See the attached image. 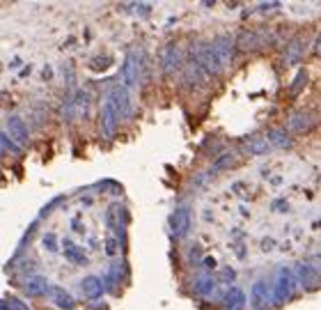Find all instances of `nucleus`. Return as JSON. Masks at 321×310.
<instances>
[{
  "mask_svg": "<svg viewBox=\"0 0 321 310\" xmlns=\"http://www.w3.org/2000/svg\"><path fill=\"white\" fill-rule=\"evenodd\" d=\"M234 51H237V37L220 35L214 42H197L193 46V62L202 67L209 76H218L232 65Z\"/></svg>",
  "mask_w": 321,
  "mask_h": 310,
  "instance_id": "1",
  "label": "nucleus"
},
{
  "mask_svg": "<svg viewBox=\"0 0 321 310\" xmlns=\"http://www.w3.org/2000/svg\"><path fill=\"white\" fill-rule=\"evenodd\" d=\"M119 117H122V110H119L115 97L108 92L103 103H101V113H99V129H101V136L106 138V140L115 138L117 126H119Z\"/></svg>",
  "mask_w": 321,
  "mask_h": 310,
  "instance_id": "2",
  "label": "nucleus"
},
{
  "mask_svg": "<svg viewBox=\"0 0 321 310\" xmlns=\"http://www.w3.org/2000/svg\"><path fill=\"white\" fill-rule=\"evenodd\" d=\"M319 124H321L319 113L305 110V108H301V110H296V113H292L287 117V131L289 133H310L315 131Z\"/></svg>",
  "mask_w": 321,
  "mask_h": 310,
  "instance_id": "3",
  "label": "nucleus"
},
{
  "mask_svg": "<svg viewBox=\"0 0 321 310\" xmlns=\"http://www.w3.org/2000/svg\"><path fill=\"white\" fill-rule=\"evenodd\" d=\"M159 65H160V72L167 74V76H172L181 69L184 65V53H181V48H179L177 42H167L165 46L160 48L159 53Z\"/></svg>",
  "mask_w": 321,
  "mask_h": 310,
  "instance_id": "4",
  "label": "nucleus"
},
{
  "mask_svg": "<svg viewBox=\"0 0 321 310\" xmlns=\"http://www.w3.org/2000/svg\"><path fill=\"white\" fill-rule=\"evenodd\" d=\"M119 76H122V83L126 88H136L140 83V76H143V55L138 51L126 53L124 62H122V69H119Z\"/></svg>",
  "mask_w": 321,
  "mask_h": 310,
  "instance_id": "5",
  "label": "nucleus"
},
{
  "mask_svg": "<svg viewBox=\"0 0 321 310\" xmlns=\"http://www.w3.org/2000/svg\"><path fill=\"white\" fill-rule=\"evenodd\" d=\"M294 269L289 267H280L278 274L273 278V297H275V306H282L287 299L292 297V290H294Z\"/></svg>",
  "mask_w": 321,
  "mask_h": 310,
  "instance_id": "6",
  "label": "nucleus"
},
{
  "mask_svg": "<svg viewBox=\"0 0 321 310\" xmlns=\"http://www.w3.org/2000/svg\"><path fill=\"white\" fill-rule=\"evenodd\" d=\"M190 225H193V209L190 205H179L170 216V230L177 239H184L190 232Z\"/></svg>",
  "mask_w": 321,
  "mask_h": 310,
  "instance_id": "7",
  "label": "nucleus"
},
{
  "mask_svg": "<svg viewBox=\"0 0 321 310\" xmlns=\"http://www.w3.org/2000/svg\"><path fill=\"white\" fill-rule=\"evenodd\" d=\"M262 37H268L266 30H243L237 37V46L241 51H257L266 44V39H262Z\"/></svg>",
  "mask_w": 321,
  "mask_h": 310,
  "instance_id": "8",
  "label": "nucleus"
},
{
  "mask_svg": "<svg viewBox=\"0 0 321 310\" xmlns=\"http://www.w3.org/2000/svg\"><path fill=\"white\" fill-rule=\"evenodd\" d=\"M250 306L255 310H268L273 306V299L268 294V283L266 281H257L250 290Z\"/></svg>",
  "mask_w": 321,
  "mask_h": 310,
  "instance_id": "9",
  "label": "nucleus"
},
{
  "mask_svg": "<svg viewBox=\"0 0 321 310\" xmlns=\"http://www.w3.org/2000/svg\"><path fill=\"white\" fill-rule=\"evenodd\" d=\"M271 147H273V145L268 143V138L262 136V133H252V136H245L243 140H241V149L250 156L266 154V152H271Z\"/></svg>",
  "mask_w": 321,
  "mask_h": 310,
  "instance_id": "10",
  "label": "nucleus"
},
{
  "mask_svg": "<svg viewBox=\"0 0 321 310\" xmlns=\"http://www.w3.org/2000/svg\"><path fill=\"white\" fill-rule=\"evenodd\" d=\"M294 276H296L298 285L303 287V290H317V287H319L321 276H317L315 271L310 269L308 262H298L296 267H294Z\"/></svg>",
  "mask_w": 321,
  "mask_h": 310,
  "instance_id": "11",
  "label": "nucleus"
},
{
  "mask_svg": "<svg viewBox=\"0 0 321 310\" xmlns=\"http://www.w3.org/2000/svg\"><path fill=\"white\" fill-rule=\"evenodd\" d=\"M78 290H80V294H83L85 299L94 301V299H101L103 290H106V283H103L99 276H85L83 281L78 283Z\"/></svg>",
  "mask_w": 321,
  "mask_h": 310,
  "instance_id": "12",
  "label": "nucleus"
},
{
  "mask_svg": "<svg viewBox=\"0 0 321 310\" xmlns=\"http://www.w3.org/2000/svg\"><path fill=\"white\" fill-rule=\"evenodd\" d=\"M204 76H209L207 72H204L202 67L197 65V62H186L184 72H181V83L186 85V88H197V85L204 83Z\"/></svg>",
  "mask_w": 321,
  "mask_h": 310,
  "instance_id": "13",
  "label": "nucleus"
},
{
  "mask_svg": "<svg viewBox=\"0 0 321 310\" xmlns=\"http://www.w3.org/2000/svg\"><path fill=\"white\" fill-rule=\"evenodd\" d=\"M7 133H12V140H16L18 145H25L30 140L28 124L18 115H9L7 117Z\"/></svg>",
  "mask_w": 321,
  "mask_h": 310,
  "instance_id": "14",
  "label": "nucleus"
},
{
  "mask_svg": "<svg viewBox=\"0 0 321 310\" xmlns=\"http://www.w3.org/2000/svg\"><path fill=\"white\" fill-rule=\"evenodd\" d=\"M51 283L44 276H30L28 281L23 283V294L25 297H44V294L51 292Z\"/></svg>",
  "mask_w": 321,
  "mask_h": 310,
  "instance_id": "15",
  "label": "nucleus"
},
{
  "mask_svg": "<svg viewBox=\"0 0 321 310\" xmlns=\"http://www.w3.org/2000/svg\"><path fill=\"white\" fill-rule=\"evenodd\" d=\"M110 95L115 97V102H117V106H119V110H122V115L131 117L133 103H131V92H129V88H126V85H115V88L110 90Z\"/></svg>",
  "mask_w": 321,
  "mask_h": 310,
  "instance_id": "16",
  "label": "nucleus"
},
{
  "mask_svg": "<svg viewBox=\"0 0 321 310\" xmlns=\"http://www.w3.org/2000/svg\"><path fill=\"white\" fill-rule=\"evenodd\" d=\"M48 297H51V301H53L58 308H62V310H74V308H76V299L67 292V290H62V287H51Z\"/></svg>",
  "mask_w": 321,
  "mask_h": 310,
  "instance_id": "17",
  "label": "nucleus"
},
{
  "mask_svg": "<svg viewBox=\"0 0 321 310\" xmlns=\"http://www.w3.org/2000/svg\"><path fill=\"white\" fill-rule=\"evenodd\" d=\"M266 138H268V143L273 145V147H278V149H289L294 145L292 136H289L287 129H268Z\"/></svg>",
  "mask_w": 321,
  "mask_h": 310,
  "instance_id": "18",
  "label": "nucleus"
},
{
  "mask_svg": "<svg viewBox=\"0 0 321 310\" xmlns=\"http://www.w3.org/2000/svg\"><path fill=\"white\" fill-rule=\"evenodd\" d=\"M62 251H65V257L72 264H78V267H80V264H87V255L74 244L72 239H65V241H62Z\"/></svg>",
  "mask_w": 321,
  "mask_h": 310,
  "instance_id": "19",
  "label": "nucleus"
},
{
  "mask_svg": "<svg viewBox=\"0 0 321 310\" xmlns=\"http://www.w3.org/2000/svg\"><path fill=\"white\" fill-rule=\"evenodd\" d=\"M303 58V39L301 37H294L292 42L287 44V48H285V65H296L298 60Z\"/></svg>",
  "mask_w": 321,
  "mask_h": 310,
  "instance_id": "20",
  "label": "nucleus"
},
{
  "mask_svg": "<svg viewBox=\"0 0 321 310\" xmlns=\"http://www.w3.org/2000/svg\"><path fill=\"white\" fill-rule=\"evenodd\" d=\"M243 304H245V297H243L241 290H237V287H234V290H227L225 297H223V306H225L227 310H241Z\"/></svg>",
  "mask_w": 321,
  "mask_h": 310,
  "instance_id": "21",
  "label": "nucleus"
},
{
  "mask_svg": "<svg viewBox=\"0 0 321 310\" xmlns=\"http://www.w3.org/2000/svg\"><path fill=\"white\" fill-rule=\"evenodd\" d=\"M214 287H216V281L211 276H200L195 281V292L200 297H209V294H214Z\"/></svg>",
  "mask_w": 321,
  "mask_h": 310,
  "instance_id": "22",
  "label": "nucleus"
},
{
  "mask_svg": "<svg viewBox=\"0 0 321 310\" xmlns=\"http://www.w3.org/2000/svg\"><path fill=\"white\" fill-rule=\"evenodd\" d=\"M119 283H122V264H113L106 274V287L108 290H115Z\"/></svg>",
  "mask_w": 321,
  "mask_h": 310,
  "instance_id": "23",
  "label": "nucleus"
},
{
  "mask_svg": "<svg viewBox=\"0 0 321 310\" xmlns=\"http://www.w3.org/2000/svg\"><path fill=\"white\" fill-rule=\"evenodd\" d=\"M0 143H2V152L5 154H21V145L16 143V140H9V133L2 131V136H0Z\"/></svg>",
  "mask_w": 321,
  "mask_h": 310,
  "instance_id": "24",
  "label": "nucleus"
},
{
  "mask_svg": "<svg viewBox=\"0 0 321 310\" xmlns=\"http://www.w3.org/2000/svg\"><path fill=\"white\" fill-rule=\"evenodd\" d=\"M0 310H30L28 306L16 297H5L2 299V304H0Z\"/></svg>",
  "mask_w": 321,
  "mask_h": 310,
  "instance_id": "25",
  "label": "nucleus"
},
{
  "mask_svg": "<svg viewBox=\"0 0 321 310\" xmlns=\"http://www.w3.org/2000/svg\"><path fill=\"white\" fill-rule=\"evenodd\" d=\"M305 83H308V72H305V69H301V72L296 74V78L292 81V85H289V92H292V97H296Z\"/></svg>",
  "mask_w": 321,
  "mask_h": 310,
  "instance_id": "26",
  "label": "nucleus"
},
{
  "mask_svg": "<svg viewBox=\"0 0 321 310\" xmlns=\"http://www.w3.org/2000/svg\"><path fill=\"white\" fill-rule=\"evenodd\" d=\"M234 163H237V156L234 154H223L214 161V170L216 173H218V170H227V168H232Z\"/></svg>",
  "mask_w": 321,
  "mask_h": 310,
  "instance_id": "27",
  "label": "nucleus"
},
{
  "mask_svg": "<svg viewBox=\"0 0 321 310\" xmlns=\"http://www.w3.org/2000/svg\"><path fill=\"white\" fill-rule=\"evenodd\" d=\"M119 244H122V241H117L115 237H108L106 241H103V251H106V255L108 257L117 255V253H119Z\"/></svg>",
  "mask_w": 321,
  "mask_h": 310,
  "instance_id": "28",
  "label": "nucleus"
},
{
  "mask_svg": "<svg viewBox=\"0 0 321 310\" xmlns=\"http://www.w3.org/2000/svg\"><path fill=\"white\" fill-rule=\"evenodd\" d=\"M117 216H119V205H117V203H113L110 207H108V214H106V218H108V227H115V225H117Z\"/></svg>",
  "mask_w": 321,
  "mask_h": 310,
  "instance_id": "29",
  "label": "nucleus"
},
{
  "mask_svg": "<svg viewBox=\"0 0 321 310\" xmlns=\"http://www.w3.org/2000/svg\"><path fill=\"white\" fill-rule=\"evenodd\" d=\"M305 262L310 264V269L315 271L317 276H321V253H315V255H310Z\"/></svg>",
  "mask_w": 321,
  "mask_h": 310,
  "instance_id": "30",
  "label": "nucleus"
},
{
  "mask_svg": "<svg viewBox=\"0 0 321 310\" xmlns=\"http://www.w3.org/2000/svg\"><path fill=\"white\" fill-rule=\"evenodd\" d=\"M44 248H48L51 253L58 251V239H55L53 232H46V234H44Z\"/></svg>",
  "mask_w": 321,
  "mask_h": 310,
  "instance_id": "31",
  "label": "nucleus"
},
{
  "mask_svg": "<svg viewBox=\"0 0 321 310\" xmlns=\"http://www.w3.org/2000/svg\"><path fill=\"white\" fill-rule=\"evenodd\" d=\"M108 65H110V58H108V55H103V60H92V69H106Z\"/></svg>",
  "mask_w": 321,
  "mask_h": 310,
  "instance_id": "32",
  "label": "nucleus"
},
{
  "mask_svg": "<svg viewBox=\"0 0 321 310\" xmlns=\"http://www.w3.org/2000/svg\"><path fill=\"white\" fill-rule=\"evenodd\" d=\"M60 200H62V198H55V200H51V203H48V205H46V207H44V209H42V216H46V214H48V211H53V209H55V205H58V203H60Z\"/></svg>",
  "mask_w": 321,
  "mask_h": 310,
  "instance_id": "33",
  "label": "nucleus"
},
{
  "mask_svg": "<svg viewBox=\"0 0 321 310\" xmlns=\"http://www.w3.org/2000/svg\"><path fill=\"white\" fill-rule=\"evenodd\" d=\"M315 55H319L321 58V32L317 35V39H315Z\"/></svg>",
  "mask_w": 321,
  "mask_h": 310,
  "instance_id": "34",
  "label": "nucleus"
},
{
  "mask_svg": "<svg viewBox=\"0 0 321 310\" xmlns=\"http://www.w3.org/2000/svg\"><path fill=\"white\" fill-rule=\"evenodd\" d=\"M223 276H225L223 281H234V271H232V269H223Z\"/></svg>",
  "mask_w": 321,
  "mask_h": 310,
  "instance_id": "35",
  "label": "nucleus"
},
{
  "mask_svg": "<svg viewBox=\"0 0 321 310\" xmlns=\"http://www.w3.org/2000/svg\"><path fill=\"white\" fill-rule=\"evenodd\" d=\"M72 227L76 230V232H83V225H80V221H74V223H72Z\"/></svg>",
  "mask_w": 321,
  "mask_h": 310,
  "instance_id": "36",
  "label": "nucleus"
},
{
  "mask_svg": "<svg viewBox=\"0 0 321 310\" xmlns=\"http://www.w3.org/2000/svg\"><path fill=\"white\" fill-rule=\"evenodd\" d=\"M204 260H207V262H204V264H207V267H216V262H214V257H204Z\"/></svg>",
  "mask_w": 321,
  "mask_h": 310,
  "instance_id": "37",
  "label": "nucleus"
},
{
  "mask_svg": "<svg viewBox=\"0 0 321 310\" xmlns=\"http://www.w3.org/2000/svg\"><path fill=\"white\" fill-rule=\"evenodd\" d=\"M9 67H14V69H16V67H21V60H12V62H9Z\"/></svg>",
  "mask_w": 321,
  "mask_h": 310,
  "instance_id": "38",
  "label": "nucleus"
}]
</instances>
